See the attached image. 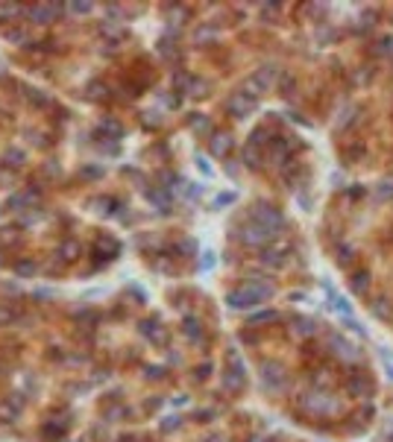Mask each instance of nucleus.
<instances>
[{"mask_svg": "<svg viewBox=\"0 0 393 442\" xmlns=\"http://www.w3.org/2000/svg\"><path fill=\"white\" fill-rule=\"evenodd\" d=\"M196 161H199V167H202V173H205V176H211V167H208V161H205V158H196Z\"/></svg>", "mask_w": 393, "mask_h": 442, "instance_id": "58836bf2", "label": "nucleus"}, {"mask_svg": "<svg viewBox=\"0 0 393 442\" xmlns=\"http://www.w3.org/2000/svg\"><path fill=\"white\" fill-rule=\"evenodd\" d=\"M235 202V193H220L217 199H214V208H220V205H232Z\"/></svg>", "mask_w": 393, "mask_h": 442, "instance_id": "7c9ffc66", "label": "nucleus"}, {"mask_svg": "<svg viewBox=\"0 0 393 442\" xmlns=\"http://www.w3.org/2000/svg\"><path fill=\"white\" fill-rule=\"evenodd\" d=\"M147 378H153V381L164 378V369L162 366H147Z\"/></svg>", "mask_w": 393, "mask_h": 442, "instance_id": "2f4dec72", "label": "nucleus"}, {"mask_svg": "<svg viewBox=\"0 0 393 442\" xmlns=\"http://www.w3.org/2000/svg\"><path fill=\"white\" fill-rule=\"evenodd\" d=\"M256 109H259V100H256V97H250V94H244V91H235V94L226 100V111H229L232 117H238V120L250 117Z\"/></svg>", "mask_w": 393, "mask_h": 442, "instance_id": "20e7f679", "label": "nucleus"}, {"mask_svg": "<svg viewBox=\"0 0 393 442\" xmlns=\"http://www.w3.org/2000/svg\"><path fill=\"white\" fill-rule=\"evenodd\" d=\"M211 267H214V255L205 252V255H202V270H211Z\"/></svg>", "mask_w": 393, "mask_h": 442, "instance_id": "4c0bfd02", "label": "nucleus"}, {"mask_svg": "<svg viewBox=\"0 0 393 442\" xmlns=\"http://www.w3.org/2000/svg\"><path fill=\"white\" fill-rule=\"evenodd\" d=\"M12 319H15V314H12L9 308H0V325H9Z\"/></svg>", "mask_w": 393, "mask_h": 442, "instance_id": "473e14b6", "label": "nucleus"}, {"mask_svg": "<svg viewBox=\"0 0 393 442\" xmlns=\"http://www.w3.org/2000/svg\"><path fill=\"white\" fill-rule=\"evenodd\" d=\"M214 38H217V30H214V27H199V30L194 32V41H196V44H211Z\"/></svg>", "mask_w": 393, "mask_h": 442, "instance_id": "f3484780", "label": "nucleus"}, {"mask_svg": "<svg viewBox=\"0 0 393 442\" xmlns=\"http://www.w3.org/2000/svg\"><path fill=\"white\" fill-rule=\"evenodd\" d=\"M82 252V246L76 243V240H65L62 246H59V255H62V261H76Z\"/></svg>", "mask_w": 393, "mask_h": 442, "instance_id": "f8f14e48", "label": "nucleus"}, {"mask_svg": "<svg viewBox=\"0 0 393 442\" xmlns=\"http://www.w3.org/2000/svg\"><path fill=\"white\" fill-rule=\"evenodd\" d=\"M349 196H352V199H361V196H364V188H349Z\"/></svg>", "mask_w": 393, "mask_h": 442, "instance_id": "ea45409f", "label": "nucleus"}, {"mask_svg": "<svg viewBox=\"0 0 393 442\" xmlns=\"http://www.w3.org/2000/svg\"><path fill=\"white\" fill-rule=\"evenodd\" d=\"M244 375H235V372H229V369H226V372H223V384H226V389H229V392H238V389H244Z\"/></svg>", "mask_w": 393, "mask_h": 442, "instance_id": "ddd939ff", "label": "nucleus"}, {"mask_svg": "<svg viewBox=\"0 0 393 442\" xmlns=\"http://www.w3.org/2000/svg\"><path fill=\"white\" fill-rule=\"evenodd\" d=\"M94 6L91 3H67V12H73V15H88Z\"/></svg>", "mask_w": 393, "mask_h": 442, "instance_id": "393cba45", "label": "nucleus"}, {"mask_svg": "<svg viewBox=\"0 0 393 442\" xmlns=\"http://www.w3.org/2000/svg\"><path fill=\"white\" fill-rule=\"evenodd\" d=\"M179 249H182L185 255H194L196 252V243H194V240H182V243H179Z\"/></svg>", "mask_w": 393, "mask_h": 442, "instance_id": "72a5a7b5", "label": "nucleus"}, {"mask_svg": "<svg viewBox=\"0 0 393 442\" xmlns=\"http://www.w3.org/2000/svg\"><path fill=\"white\" fill-rule=\"evenodd\" d=\"M262 12H264V18L267 15H276L279 12V3H267V6H262Z\"/></svg>", "mask_w": 393, "mask_h": 442, "instance_id": "e433bc0d", "label": "nucleus"}, {"mask_svg": "<svg viewBox=\"0 0 393 442\" xmlns=\"http://www.w3.org/2000/svg\"><path fill=\"white\" fill-rule=\"evenodd\" d=\"M273 293L276 290H273V284H267V281H250V284L232 290L229 296H226V302H229L232 311H250V308L262 305L264 299H270Z\"/></svg>", "mask_w": 393, "mask_h": 442, "instance_id": "f257e3e1", "label": "nucleus"}, {"mask_svg": "<svg viewBox=\"0 0 393 442\" xmlns=\"http://www.w3.org/2000/svg\"><path fill=\"white\" fill-rule=\"evenodd\" d=\"M15 270H18V276H33V273H35V264H33V261H21Z\"/></svg>", "mask_w": 393, "mask_h": 442, "instance_id": "cd10ccee", "label": "nucleus"}, {"mask_svg": "<svg viewBox=\"0 0 393 442\" xmlns=\"http://www.w3.org/2000/svg\"><path fill=\"white\" fill-rule=\"evenodd\" d=\"M373 314L376 316H391V302H388V299H379V302L373 305Z\"/></svg>", "mask_w": 393, "mask_h": 442, "instance_id": "5701e85b", "label": "nucleus"}, {"mask_svg": "<svg viewBox=\"0 0 393 442\" xmlns=\"http://www.w3.org/2000/svg\"><path fill=\"white\" fill-rule=\"evenodd\" d=\"M176 428H179V416H170V419H164V422H162L164 434H170V431H176Z\"/></svg>", "mask_w": 393, "mask_h": 442, "instance_id": "c85d7f7f", "label": "nucleus"}, {"mask_svg": "<svg viewBox=\"0 0 393 442\" xmlns=\"http://www.w3.org/2000/svg\"><path fill=\"white\" fill-rule=\"evenodd\" d=\"M250 220L253 222H259L262 228H267L273 237L285 228V220H282V214L276 211V208H270V205H256L253 208V214H250Z\"/></svg>", "mask_w": 393, "mask_h": 442, "instance_id": "7ed1b4c3", "label": "nucleus"}, {"mask_svg": "<svg viewBox=\"0 0 393 442\" xmlns=\"http://www.w3.org/2000/svg\"><path fill=\"white\" fill-rule=\"evenodd\" d=\"M185 334H188L191 340H196V337L202 334V325H199V319H194V316H188V319H185Z\"/></svg>", "mask_w": 393, "mask_h": 442, "instance_id": "aec40b11", "label": "nucleus"}, {"mask_svg": "<svg viewBox=\"0 0 393 442\" xmlns=\"http://www.w3.org/2000/svg\"><path fill=\"white\" fill-rule=\"evenodd\" d=\"M270 319H279V314H276V311H264V314H256L253 319H250V325H256V322H270Z\"/></svg>", "mask_w": 393, "mask_h": 442, "instance_id": "a878e982", "label": "nucleus"}, {"mask_svg": "<svg viewBox=\"0 0 393 442\" xmlns=\"http://www.w3.org/2000/svg\"><path fill=\"white\" fill-rule=\"evenodd\" d=\"M328 343H331V351H334V354H340L343 360H358V357H361L358 348H352L346 340H340V337H334V334L328 337Z\"/></svg>", "mask_w": 393, "mask_h": 442, "instance_id": "1a4fd4ad", "label": "nucleus"}, {"mask_svg": "<svg viewBox=\"0 0 393 442\" xmlns=\"http://www.w3.org/2000/svg\"><path fill=\"white\" fill-rule=\"evenodd\" d=\"M30 100H33L35 106H47V97L41 94V91H33V94H30Z\"/></svg>", "mask_w": 393, "mask_h": 442, "instance_id": "f704fd0d", "label": "nucleus"}, {"mask_svg": "<svg viewBox=\"0 0 393 442\" xmlns=\"http://www.w3.org/2000/svg\"><path fill=\"white\" fill-rule=\"evenodd\" d=\"M205 442H223V440H220V437H208Z\"/></svg>", "mask_w": 393, "mask_h": 442, "instance_id": "a19ab883", "label": "nucleus"}, {"mask_svg": "<svg viewBox=\"0 0 393 442\" xmlns=\"http://www.w3.org/2000/svg\"><path fill=\"white\" fill-rule=\"evenodd\" d=\"M24 153H21V150H15V147H12V150H9V153H6V161H9V164H12V167H21V164H24Z\"/></svg>", "mask_w": 393, "mask_h": 442, "instance_id": "4be33fe9", "label": "nucleus"}, {"mask_svg": "<svg viewBox=\"0 0 393 442\" xmlns=\"http://www.w3.org/2000/svg\"><path fill=\"white\" fill-rule=\"evenodd\" d=\"M367 287H370V276L367 273H355L352 276V290L355 293H367Z\"/></svg>", "mask_w": 393, "mask_h": 442, "instance_id": "6ab92c4d", "label": "nucleus"}, {"mask_svg": "<svg viewBox=\"0 0 393 442\" xmlns=\"http://www.w3.org/2000/svg\"><path fill=\"white\" fill-rule=\"evenodd\" d=\"M238 237H241V243H244V246H264V243H267V240H270L273 234H270L267 228H262L259 222H253V220H250L247 225H241Z\"/></svg>", "mask_w": 393, "mask_h": 442, "instance_id": "39448f33", "label": "nucleus"}, {"mask_svg": "<svg viewBox=\"0 0 393 442\" xmlns=\"http://www.w3.org/2000/svg\"><path fill=\"white\" fill-rule=\"evenodd\" d=\"M244 161H247L250 167H259V150H256L253 144H247V147H244Z\"/></svg>", "mask_w": 393, "mask_h": 442, "instance_id": "412c9836", "label": "nucleus"}, {"mask_svg": "<svg viewBox=\"0 0 393 442\" xmlns=\"http://www.w3.org/2000/svg\"><path fill=\"white\" fill-rule=\"evenodd\" d=\"M59 12H62V6H59V3H35V6L27 9L30 21H35V24H53Z\"/></svg>", "mask_w": 393, "mask_h": 442, "instance_id": "423d86ee", "label": "nucleus"}, {"mask_svg": "<svg viewBox=\"0 0 393 442\" xmlns=\"http://www.w3.org/2000/svg\"><path fill=\"white\" fill-rule=\"evenodd\" d=\"M337 255H340V258H337V261H340V264H343V267H346V264H349V261H352V246H340V249H337Z\"/></svg>", "mask_w": 393, "mask_h": 442, "instance_id": "c756f323", "label": "nucleus"}, {"mask_svg": "<svg viewBox=\"0 0 393 442\" xmlns=\"http://www.w3.org/2000/svg\"><path fill=\"white\" fill-rule=\"evenodd\" d=\"M3 35H6V41H9V44H21V47H24V44H30V32L21 30V27H9Z\"/></svg>", "mask_w": 393, "mask_h": 442, "instance_id": "9b49d317", "label": "nucleus"}, {"mask_svg": "<svg viewBox=\"0 0 393 442\" xmlns=\"http://www.w3.org/2000/svg\"><path fill=\"white\" fill-rule=\"evenodd\" d=\"M349 392H352V395H370L373 387H370V381L367 378H352L349 381Z\"/></svg>", "mask_w": 393, "mask_h": 442, "instance_id": "2eb2a0df", "label": "nucleus"}, {"mask_svg": "<svg viewBox=\"0 0 393 442\" xmlns=\"http://www.w3.org/2000/svg\"><path fill=\"white\" fill-rule=\"evenodd\" d=\"M262 384L267 389H282V384H285V369H282V363L267 360L262 366Z\"/></svg>", "mask_w": 393, "mask_h": 442, "instance_id": "0eeeda50", "label": "nucleus"}, {"mask_svg": "<svg viewBox=\"0 0 393 442\" xmlns=\"http://www.w3.org/2000/svg\"><path fill=\"white\" fill-rule=\"evenodd\" d=\"M276 76H279V67L276 64H267V67H259L247 82H244V94H250V97H256L259 100V94H264V91H270L273 88V82H276Z\"/></svg>", "mask_w": 393, "mask_h": 442, "instance_id": "f03ea898", "label": "nucleus"}, {"mask_svg": "<svg viewBox=\"0 0 393 442\" xmlns=\"http://www.w3.org/2000/svg\"><path fill=\"white\" fill-rule=\"evenodd\" d=\"M376 196H379V199H393V182H382V185L376 188Z\"/></svg>", "mask_w": 393, "mask_h": 442, "instance_id": "b1692460", "label": "nucleus"}, {"mask_svg": "<svg viewBox=\"0 0 393 442\" xmlns=\"http://www.w3.org/2000/svg\"><path fill=\"white\" fill-rule=\"evenodd\" d=\"M100 132H103V135H109V138H115V141L124 135V129H121L118 120H103V123H100Z\"/></svg>", "mask_w": 393, "mask_h": 442, "instance_id": "a211bd4d", "label": "nucleus"}, {"mask_svg": "<svg viewBox=\"0 0 393 442\" xmlns=\"http://www.w3.org/2000/svg\"><path fill=\"white\" fill-rule=\"evenodd\" d=\"M279 85H282V94H291L294 85H296V79L294 76H288V73H282V82H279Z\"/></svg>", "mask_w": 393, "mask_h": 442, "instance_id": "bb28decb", "label": "nucleus"}, {"mask_svg": "<svg viewBox=\"0 0 393 442\" xmlns=\"http://www.w3.org/2000/svg\"><path fill=\"white\" fill-rule=\"evenodd\" d=\"M208 150H211V156H226L232 150V135L229 132H214L211 135V144H208Z\"/></svg>", "mask_w": 393, "mask_h": 442, "instance_id": "6e6552de", "label": "nucleus"}, {"mask_svg": "<svg viewBox=\"0 0 393 442\" xmlns=\"http://www.w3.org/2000/svg\"><path fill=\"white\" fill-rule=\"evenodd\" d=\"M314 331H317V322H314V319H296L294 334H299V337H311Z\"/></svg>", "mask_w": 393, "mask_h": 442, "instance_id": "4468645a", "label": "nucleus"}, {"mask_svg": "<svg viewBox=\"0 0 393 442\" xmlns=\"http://www.w3.org/2000/svg\"><path fill=\"white\" fill-rule=\"evenodd\" d=\"M24 12H27L24 6H15V3H0V21L18 18V15H24Z\"/></svg>", "mask_w": 393, "mask_h": 442, "instance_id": "dca6fc26", "label": "nucleus"}, {"mask_svg": "<svg viewBox=\"0 0 393 442\" xmlns=\"http://www.w3.org/2000/svg\"><path fill=\"white\" fill-rule=\"evenodd\" d=\"M82 176H88V179H94V176H103V167H85V170H82Z\"/></svg>", "mask_w": 393, "mask_h": 442, "instance_id": "c9c22d12", "label": "nucleus"}, {"mask_svg": "<svg viewBox=\"0 0 393 442\" xmlns=\"http://www.w3.org/2000/svg\"><path fill=\"white\" fill-rule=\"evenodd\" d=\"M262 264L279 270V267H285V252L282 249H262Z\"/></svg>", "mask_w": 393, "mask_h": 442, "instance_id": "9d476101", "label": "nucleus"}, {"mask_svg": "<svg viewBox=\"0 0 393 442\" xmlns=\"http://www.w3.org/2000/svg\"><path fill=\"white\" fill-rule=\"evenodd\" d=\"M250 442H264V440H262V437H253V440H250Z\"/></svg>", "mask_w": 393, "mask_h": 442, "instance_id": "79ce46f5", "label": "nucleus"}]
</instances>
